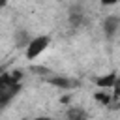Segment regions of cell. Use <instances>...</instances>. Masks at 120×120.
<instances>
[{"instance_id": "cell-1", "label": "cell", "mask_w": 120, "mask_h": 120, "mask_svg": "<svg viewBox=\"0 0 120 120\" xmlns=\"http://www.w3.org/2000/svg\"><path fill=\"white\" fill-rule=\"evenodd\" d=\"M47 45H49V38H47V36H41V38L32 39V41L28 43L26 56H28V58H36V56H39V54L47 49Z\"/></svg>"}, {"instance_id": "cell-2", "label": "cell", "mask_w": 120, "mask_h": 120, "mask_svg": "<svg viewBox=\"0 0 120 120\" xmlns=\"http://www.w3.org/2000/svg\"><path fill=\"white\" fill-rule=\"evenodd\" d=\"M114 81H116V75L111 73V75H107V77H99L96 82H98V86H112Z\"/></svg>"}, {"instance_id": "cell-3", "label": "cell", "mask_w": 120, "mask_h": 120, "mask_svg": "<svg viewBox=\"0 0 120 120\" xmlns=\"http://www.w3.org/2000/svg\"><path fill=\"white\" fill-rule=\"evenodd\" d=\"M112 88H114V94H116V96H120V79H116V81H114Z\"/></svg>"}, {"instance_id": "cell-4", "label": "cell", "mask_w": 120, "mask_h": 120, "mask_svg": "<svg viewBox=\"0 0 120 120\" xmlns=\"http://www.w3.org/2000/svg\"><path fill=\"white\" fill-rule=\"evenodd\" d=\"M114 32V21H109L107 22V34H112Z\"/></svg>"}, {"instance_id": "cell-5", "label": "cell", "mask_w": 120, "mask_h": 120, "mask_svg": "<svg viewBox=\"0 0 120 120\" xmlns=\"http://www.w3.org/2000/svg\"><path fill=\"white\" fill-rule=\"evenodd\" d=\"M118 0H101V4L103 6H112V4H116Z\"/></svg>"}, {"instance_id": "cell-6", "label": "cell", "mask_w": 120, "mask_h": 120, "mask_svg": "<svg viewBox=\"0 0 120 120\" xmlns=\"http://www.w3.org/2000/svg\"><path fill=\"white\" fill-rule=\"evenodd\" d=\"M6 2H8V0H0V8H2V6H6Z\"/></svg>"}]
</instances>
